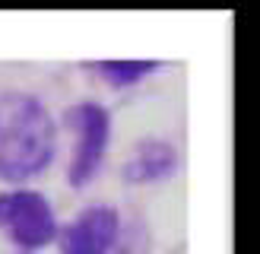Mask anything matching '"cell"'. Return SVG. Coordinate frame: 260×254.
Returning <instances> with one entry per match:
<instances>
[{
  "mask_svg": "<svg viewBox=\"0 0 260 254\" xmlns=\"http://www.w3.org/2000/svg\"><path fill=\"white\" fill-rule=\"evenodd\" d=\"M67 124L76 134L67 184L86 187L102 172V162H105L108 140H111V111L102 102H76L73 108H67Z\"/></svg>",
  "mask_w": 260,
  "mask_h": 254,
  "instance_id": "7a4b0ae2",
  "label": "cell"
},
{
  "mask_svg": "<svg viewBox=\"0 0 260 254\" xmlns=\"http://www.w3.org/2000/svg\"><path fill=\"white\" fill-rule=\"evenodd\" d=\"M99 76L114 89H127L140 80H146L149 73L159 70V60H99L95 64Z\"/></svg>",
  "mask_w": 260,
  "mask_h": 254,
  "instance_id": "8992f818",
  "label": "cell"
},
{
  "mask_svg": "<svg viewBox=\"0 0 260 254\" xmlns=\"http://www.w3.org/2000/svg\"><path fill=\"white\" fill-rule=\"evenodd\" d=\"M0 229L22 254H29L57 238V216L45 194L16 187L0 194Z\"/></svg>",
  "mask_w": 260,
  "mask_h": 254,
  "instance_id": "3957f363",
  "label": "cell"
},
{
  "mask_svg": "<svg viewBox=\"0 0 260 254\" xmlns=\"http://www.w3.org/2000/svg\"><path fill=\"white\" fill-rule=\"evenodd\" d=\"M57 152V127L32 92H0V181L22 184L42 175Z\"/></svg>",
  "mask_w": 260,
  "mask_h": 254,
  "instance_id": "6da1fadb",
  "label": "cell"
},
{
  "mask_svg": "<svg viewBox=\"0 0 260 254\" xmlns=\"http://www.w3.org/2000/svg\"><path fill=\"white\" fill-rule=\"evenodd\" d=\"M60 254H130L124 238V219L108 203L86 207L80 216L57 229Z\"/></svg>",
  "mask_w": 260,
  "mask_h": 254,
  "instance_id": "277c9868",
  "label": "cell"
},
{
  "mask_svg": "<svg viewBox=\"0 0 260 254\" xmlns=\"http://www.w3.org/2000/svg\"><path fill=\"white\" fill-rule=\"evenodd\" d=\"M178 149L168 140H140L130 152V159L124 162V181L130 184H152V181H165L178 172Z\"/></svg>",
  "mask_w": 260,
  "mask_h": 254,
  "instance_id": "5b68a950",
  "label": "cell"
}]
</instances>
